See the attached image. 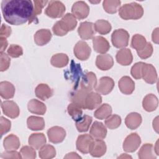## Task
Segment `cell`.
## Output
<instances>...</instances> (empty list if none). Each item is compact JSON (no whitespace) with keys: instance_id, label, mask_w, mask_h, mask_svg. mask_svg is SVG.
I'll return each instance as SVG.
<instances>
[{"instance_id":"obj_1","label":"cell","mask_w":159,"mask_h":159,"mask_svg":"<svg viewBox=\"0 0 159 159\" xmlns=\"http://www.w3.org/2000/svg\"><path fill=\"white\" fill-rule=\"evenodd\" d=\"M1 10L7 23L19 25L29 20L33 13L34 5L30 0H3Z\"/></svg>"},{"instance_id":"obj_2","label":"cell","mask_w":159,"mask_h":159,"mask_svg":"<svg viewBox=\"0 0 159 159\" xmlns=\"http://www.w3.org/2000/svg\"><path fill=\"white\" fill-rule=\"evenodd\" d=\"M77 20L75 17L70 13L66 14L62 19L57 21L53 26L52 30L57 36H64L69 31H71L76 27Z\"/></svg>"},{"instance_id":"obj_3","label":"cell","mask_w":159,"mask_h":159,"mask_svg":"<svg viewBox=\"0 0 159 159\" xmlns=\"http://www.w3.org/2000/svg\"><path fill=\"white\" fill-rule=\"evenodd\" d=\"M120 17L124 20H137L143 15L142 6L137 2L125 4L119 9Z\"/></svg>"},{"instance_id":"obj_4","label":"cell","mask_w":159,"mask_h":159,"mask_svg":"<svg viewBox=\"0 0 159 159\" xmlns=\"http://www.w3.org/2000/svg\"><path fill=\"white\" fill-rule=\"evenodd\" d=\"M128 32L123 29L115 30L111 35V42L114 47L116 48H124L128 45L129 40Z\"/></svg>"},{"instance_id":"obj_5","label":"cell","mask_w":159,"mask_h":159,"mask_svg":"<svg viewBox=\"0 0 159 159\" xmlns=\"http://www.w3.org/2000/svg\"><path fill=\"white\" fill-rule=\"evenodd\" d=\"M66 7L60 1H51L45 9V14L51 18H59L63 16Z\"/></svg>"},{"instance_id":"obj_6","label":"cell","mask_w":159,"mask_h":159,"mask_svg":"<svg viewBox=\"0 0 159 159\" xmlns=\"http://www.w3.org/2000/svg\"><path fill=\"white\" fill-rule=\"evenodd\" d=\"M89 93L90 92L81 86H76L70 93V101L85 109V99Z\"/></svg>"},{"instance_id":"obj_7","label":"cell","mask_w":159,"mask_h":159,"mask_svg":"<svg viewBox=\"0 0 159 159\" xmlns=\"http://www.w3.org/2000/svg\"><path fill=\"white\" fill-rule=\"evenodd\" d=\"M94 140L89 134H82L78 137L76 145L77 150L82 153L86 154L90 152Z\"/></svg>"},{"instance_id":"obj_8","label":"cell","mask_w":159,"mask_h":159,"mask_svg":"<svg viewBox=\"0 0 159 159\" xmlns=\"http://www.w3.org/2000/svg\"><path fill=\"white\" fill-rule=\"evenodd\" d=\"M141 143V139L137 133H132L129 135L123 142V150L126 152H134L136 151Z\"/></svg>"},{"instance_id":"obj_9","label":"cell","mask_w":159,"mask_h":159,"mask_svg":"<svg viewBox=\"0 0 159 159\" xmlns=\"http://www.w3.org/2000/svg\"><path fill=\"white\" fill-rule=\"evenodd\" d=\"M73 52L75 57L78 60L84 61L89 58L91 50L86 42L81 40L76 43L73 49Z\"/></svg>"},{"instance_id":"obj_10","label":"cell","mask_w":159,"mask_h":159,"mask_svg":"<svg viewBox=\"0 0 159 159\" xmlns=\"http://www.w3.org/2000/svg\"><path fill=\"white\" fill-rule=\"evenodd\" d=\"M71 12L75 18L80 20L84 19L89 13V7L84 1H76L72 6Z\"/></svg>"},{"instance_id":"obj_11","label":"cell","mask_w":159,"mask_h":159,"mask_svg":"<svg viewBox=\"0 0 159 159\" xmlns=\"http://www.w3.org/2000/svg\"><path fill=\"white\" fill-rule=\"evenodd\" d=\"M114 87V81L109 76H103L100 78L98 84L95 88L96 91L103 95L110 93Z\"/></svg>"},{"instance_id":"obj_12","label":"cell","mask_w":159,"mask_h":159,"mask_svg":"<svg viewBox=\"0 0 159 159\" xmlns=\"http://www.w3.org/2000/svg\"><path fill=\"white\" fill-rule=\"evenodd\" d=\"M47 136L50 142L59 143L63 141L66 137V131L59 126H54L47 130Z\"/></svg>"},{"instance_id":"obj_13","label":"cell","mask_w":159,"mask_h":159,"mask_svg":"<svg viewBox=\"0 0 159 159\" xmlns=\"http://www.w3.org/2000/svg\"><path fill=\"white\" fill-rule=\"evenodd\" d=\"M78 33L83 40L92 39L96 33L94 24L88 21L81 22L78 29Z\"/></svg>"},{"instance_id":"obj_14","label":"cell","mask_w":159,"mask_h":159,"mask_svg":"<svg viewBox=\"0 0 159 159\" xmlns=\"http://www.w3.org/2000/svg\"><path fill=\"white\" fill-rule=\"evenodd\" d=\"M97 85V78L93 72H87L84 73L81 78L79 86L85 89L89 92H91L95 89Z\"/></svg>"},{"instance_id":"obj_15","label":"cell","mask_w":159,"mask_h":159,"mask_svg":"<svg viewBox=\"0 0 159 159\" xmlns=\"http://www.w3.org/2000/svg\"><path fill=\"white\" fill-rule=\"evenodd\" d=\"M142 78L148 84H153L157 80L155 68L151 64L144 63L142 70Z\"/></svg>"},{"instance_id":"obj_16","label":"cell","mask_w":159,"mask_h":159,"mask_svg":"<svg viewBox=\"0 0 159 159\" xmlns=\"http://www.w3.org/2000/svg\"><path fill=\"white\" fill-rule=\"evenodd\" d=\"M3 113L11 119L17 117L20 113V109L17 104L13 101H5L1 104Z\"/></svg>"},{"instance_id":"obj_17","label":"cell","mask_w":159,"mask_h":159,"mask_svg":"<svg viewBox=\"0 0 159 159\" xmlns=\"http://www.w3.org/2000/svg\"><path fill=\"white\" fill-rule=\"evenodd\" d=\"M90 134L95 139L102 140L107 135L106 127L102 122L95 121L91 127Z\"/></svg>"},{"instance_id":"obj_18","label":"cell","mask_w":159,"mask_h":159,"mask_svg":"<svg viewBox=\"0 0 159 159\" xmlns=\"http://www.w3.org/2000/svg\"><path fill=\"white\" fill-rule=\"evenodd\" d=\"M52 35L49 29H42L37 30L34 35V42L39 46H43L48 43L51 39Z\"/></svg>"},{"instance_id":"obj_19","label":"cell","mask_w":159,"mask_h":159,"mask_svg":"<svg viewBox=\"0 0 159 159\" xmlns=\"http://www.w3.org/2000/svg\"><path fill=\"white\" fill-rule=\"evenodd\" d=\"M93 45L94 50L99 53L104 54L110 48L109 42L102 36H96L93 38Z\"/></svg>"},{"instance_id":"obj_20","label":"cell","mask_w":159,"mask_h":159,"mask_svg":"<svg viewBox=\"0 0 159 159\" xmlns=\"http://www.w3.org/2000/svg\"><path fill=\"white\" fill-rule=\"evenodd\" d=\"M114 65L113 58L109 54L98 55L96 60V65L101 70H108Z\"/></svg>"},{"instance_id":"obj_21","label":"cell","mask_w":159,"mask_h":159,"mask_svg":"<svg viewBox=\"0 0 159 159\" xmlns=\"http://www.w3.org/2000/svg\"><path fill=\"white\" fill-rule=\"evenodd\" d=\"M120 91L124 94H130L135 89L134 81L127 76L122 77L118 83Z\"/></svg>"},{"instance_id":"obj_22","label":"cell","mask_w":159,"mask_h":159,"mask_svg":"<svg viewBox=\"0 0 159 159\" xmlns=\"http://www.w3.org/2000/svg\"><path fill=\"white\" fill-rule=\"evenodd\" d=\"M116 58L117 63L120 65L127 66L132 62L133 56L130 49L123 48L117 52Z\"/></svg>"},{"instance_id":"obj_23","label":"cell","mask_w":159,"mask_h":159,"mask_svg":"<svg viewBox=\"0 0 159 159\" xmlns=\"http://www.w3.org/2000/svg\"><path fill=\"white\" fill-rule=\"evenodd\" d=\"M102 102V97L98 93L90 92L85 99V109L93 110L98 107Z\"/></svg>"},{"instance_id":"obj_24","label":"cell","mask_w":159,"mask_h":159,"mask_svg":"<svg viewBox=\"0 0 159 159\" xmlns=\"http://www.w3.org/2000/svg\"><path fill=\"white\" fill-rule=\"evenodd\" d=\"M27 109L31 113L37 115H43L47 111L46 106L41 101L32 99L27 104Z\"/></svg>"},{"instance_id":"obj_25","label":"cell","mask_w":159,"mask_h":159,"mask_svg":"<svg viewBox=\"0 0 159 159\" xmlns=\"http://www.w3.org/2000/svg\"><path fill=\"white\" fill-rule=\"evenodd\" d=\"M142 121V116L137 112H131L129 114L125 119V124L129 129L134 130L138 128Z\"/></svg>"},{"instance_id":"obj_26","label":"cell","mask_w":159,"mask_h":159,"mask_svg":"<svg viewBox=\"0 0 159 159\" xmlns=\"http://www.w3.org/2000/svg\"><path fill=\"white\" fill-rule=\"evenodd\" d=\"M158 105V98L153 94H147L142 101L143 108L147 112L154 111L157 108Z\"/></svg>"},{"instance_id":"obj_27","label":"cell","mask_w":159,"mask_h":159,"mask_svg":"<svg viewBox=\"0 0 159 159\" xmlns=\"http://www.w3.org/2000/svg\"><path fill=\"white\" fill-rule=\"evenodd\" d=\"M106 145L103 140L96 139L94 140L89 153L92 157H101L106 153Z\"/></svg>"},{"instance_id":"obj_28","label":"cell","mask_w":159,"mask_h":159,"mask_svg":"<svg viewBox=\"0 0 159 159\" xmlns=\"http://www.w3.org/2000/svg\"><path fill=\"white\" fill-rule=\"evenodd\" d=\"M35 93L38 98L45 101L53 95V91L47 84L41 83L35 88Z\"/></svg>"},{"instance_id":"obj_29","label":"cell","mask_w":159,"mask_h":159,"mask_svg":"<svg viewBox=\"0 0 159 159\" xmlns=\"http://www.w3.org/2000/svg\"><path fill=\"white\" fill-rule=\"evenodd\" d=\"M15 94L14 86L9 81H1L0 83V95L5 99H11Z\"/></svg>"},{"instance_id":"obj_30","label":"cell","mask_w":159,"mask_h":159,"mask_svg":"<svg viewBox=\"0 0 159 159\" xmlns=\"http://www.w3.org/2000/svg\"><path fill=\"white\" fill-rule=\"evenodd\" d=\"M28 142L33 148L39 149L45 144L47 140L43 133H34L29 136Z\"/></svg>"},{"instance_id":"obj_31","label":"cell","mask_w":159,"mask_h":159,"mask_svg":"<svg viewBox=\"0 0 159 159\" xmlns=\"http://www.w3.org/2000/svg\"><path fill=\"white\" fill-rule=\"evenodd\" d=\"M20 144L19 139L14 134L7 135L3 140V146L6 151L16 150L19 148Z\"/></svg>"},{"instance_id":"obj_32","label":"cell","mask_w":159,"mask_h":159,"mask_svg":"<svg viewBox=\"0 0 159 159\" xmlns=\"http://www.w3.org/2000/svg\"><path fill=\"white\" fill-rule=\"evenodd\" d=\"M27 125L28 128L32 130H42L45 127V121L42 117L32 116L27 118Z\"/></svg>"},{"instance_id":"obj_33","label":"cell","mask_w":159,"mask_h":159,"mask_svg":"<svg viewBox=\"0 0 159 159\" xmlns=\"http://www.w3.org/2000/svg\"><path fill=\"white\" fill-rule=\"evenodd\" d=\"M154 152V148L152 143H145L139 150L138 157L140 159H155L156 156Z\"/></svg>"},{"instance_id":"obj_34","label":"cell","mask_w":159,"mask_h":159,"mask_svg":"<svg viewBox=\"0 0 159 159\" xmlns=\"http://www.w3.org/2000/svg\"><path fill=\"white\" fill-rule=\"evenodd\" d=\"M69 58L65 53H57L53 55L50 60V63L53 66L57 68H63L68 65Z\"/></svg>"},{"instance_id":"obj_35","label":"cell","mask_w":159,"mask_h":159,"mask_svg":"<svg viewBox=\"0 0 159 159\" xmlns=\"http://www.w3.org/2000/svg\"><path fill=\"white\" fill-rule=\"evenodd\" d=\"M112 110L111 106L107 104L104 103L101 104L94 112V116L96 119L103 120L106 119L108 116L112 114Z\"/></svg>"},{"instance_id":"obj_36","label":"cell","mask_w":159,"mask_h":159,"mask_svg":"<svg viewBox=\"0 0 159 159\" xmlns=\"http://www.w3.org/2000/svg\"><path fill=\"white\" fill-rule=\"evenodd\" d=\"M92 117L88 115H84L80 119L76 121V127L78 132H87L91 124Z\"/></svg>"},{"instance_id":"obj_37","label":"cell","mask_w":159,"mask_h":159,"mask_svg":"<svg viewBox=\"0 0 159 159\" xmlns=\"http://www.w3.org/2000/svg\"><path fill=\"white\" fill-rule=\"evenodd\" d=\"M94 29L99 34L106 35L109 33L112 29L111 24L106 20L99 19L96 21L94 24Z\"/></svg>"},{"instance_id":"obj_38","label":"cell","mask_w":159,"mask_h":159,"mask_svg":"<svg viewBox=\"0 0 159 159\" xmlns=\"http://www.w3.org/2000/svg\"><path fill=\"white\" fill-rule=\"evenodd\" d=\"M39 155L42 159L53 158L56 155L55 148L51 145H44L40 148L39 152Z\"/></svg>"},{"instance_id":"obj_39","label":"cell","mask_w":159,"mask_h":159,"mask_svg":"<svg viewBox=\"0 0 159 159\" xmlns=\"http://www.w3.org/2000/svg\"><path fill=\"white\" fill-rule=\"evenodd\" d=\"M120 4L121 2L119 0H104L102 2V6L106 12L114 14L119 10Z\"/></svg>"},{"instance_id":"obj_40","label":"cell","mask_w":159,"mask_h":159,"mask_svg":"<svg viewBox=\"0 0 159 159\" xmlns=\"http://www.w3.org/2000/svg\"><path fill=\"white\" fill-rule=\"evenodd\" d=\"M48 2V1H42V0H35L34 1V7L32 16L30 17L29 20V24L37 20V17L38 15L40 14L42 11V9L45 6V5Z\"/></svg>"},{"instance_id":"obj_41","label":"cell","mask_w":159,"mask_h":159,"mask_svg":"<svg viewBox=\"0 0 159 159\" xmlns=\"http://www.w3.org/2000/svg\"><path fill=\"white\" fill-rule=\"evenodd\" d=\"M147 43L145 38L140 34H135L131 40V47L137 51L140 50L144 48Z\"/></svg>"},{"instance_id":"obj_42","label":"cell","mask_w":159,"mask_h":159,"mask_svg":"<svg viewBox=\"0 0 159 159\" xmlns=\"http://www.w3.org/2000/svg\"><path fill=\"white\" fill-rule=\"evenodd\" d=\"M67 112L68 114L72 117V119L75 121L80 119L82 117L83 114L82 108L72 102L68 106Z\"/></svg>"},{"instance_id":"obj_43","label":"cell","mask_w":159,"mask_h":159,"mask_svg":"<svg viewBox=\"0 0 159 159\" xmlns=\"http://www.w3.org/2000/svg\"><path fill=\"white\" fill-rule=\"evenodd\" d=\"M121 117L117 114H111L105 120V125L109 129H116L121 124Z\"/></svg>"},{"instance_id":"obj_44","label":"cell","mask_w":159,"mask_h":159,"mask_svg":"<svg viewBox=\"0 0 159 159\" xmlns=\"http://www.w3.org/2000/svg\"><path fill=\"white\" fill-rule=\"evenodd\" d=\"M22 158L25 159H34L36 158V152L32 147L24 146L20 150Z\"/></svg>"},{"instance_id":"obj_45","label":"cell","mask_w":159,"mask_h":159,"mask_svg":"<svg viewBox=\"0 0 159 159\" xmlns=\"http://www.w3.org/2000/svg\"><path fill=\"white\" fill-rule=\"evenodd\" d=\"M153 46L150 42H147L143 48L137 51L138 56L142 59H146L151 57L153 53Z\"/></svg>"},{"instance_id":"obj_46","label":"cell","mask_w":159,"mask_h":159,"mask_svg":"<svg viewBox=\"0 0 159 159\" xmlns=\"http://www.w3.org/2000/svg\"><path fill=\"white\" fill-rule=\"evenodd\" d=\"M9 56L12 58H18L22 55L23 50L22 48L16 44H11L7 50Z\"/></svg>"},{"instance_id":"obj_47","label":"cell","mask_w":159,"mask_h":159,"mask_svg":"<svg viewBox=\"0 0 159 159\" xmlns=\"http://www.w3.org/2000/svg\"><path fill=\"white\" fill-rule=\"evenodd\" d=\"M143 62H137L135 63L131 68L130 73L133 78L136 80H140L142 78V70Z\"/></svg>"},{"instance_id":"obj_48","label":"cell","mask_w":159,"mask_h":159,"mask_svg":"<svg viewBox=\"0 0 159 159\" xmlns=\"http://www.w3.org/2000/svg\"><path fill=\"white\" fill-rule=\"evenodd\" d=\"M11 127V122L1 116L0 117V131H1V135L2 136L4 134L8 132Z\"/></svg>"},{"instance_id":"obj_49","label":"cell","mask_w":159,"mask_h":159,"mask_svg":"<svg viewBox=\"0 0 159 159\" xmlns=\"http://www.w3.org/2000/svg\"><path fill=\"white\" fill-rule=\"evenodd\" d=\"M0 59V71H4L9 68L11 63V59L9 55L4 52L1 53Z\"/></svg>"},{"instance_id":"obj_50","label":"cell","mask_w":159,"mask_h":159,"mask_svg":"<svg viewBox=\"0 0 159 159\" xmlns=\"http://www.w3.org/2000/svg\"><path fill=\"white\" fill-rule=\"evenodd\" d=\"M2 158H22V156L20 152H17L16 150L6 151L2 153L1 155Z\"/></svg>"},{"instance_id":"obj_51","label":"cell","mask_w":159,"mask_h":159,"mask_svg":"<svg viewBox=\"0 0 159 159\" xmlns=\"http://www.w3.org/2000/svg\"><path fill=\"white\" fill-rule=\"evenodd\" d=\"M11 28L10 26H8L4 24H2L1 27V31H0V36L1 37L7 38L10 36L11 34Z\"/></svg>"},{"instance_id":"obj_52","label":"cell","mask_w":159,"mask_h":159,"mask_svg":"<svg viewBox=\"0 0 159 159\" xmlns=\"http://www.w3.org/2000/svg\"><path fill=\"white\" fill-rule=\"evenodd\" d=\"M0 44H1V53H3V52L5 50V49L7 48L8 43L6 40V38L4 37H0Z\"/></svg>"},{"instance_id":"obj_53","label":"cell","mask_w":159,"mask_h":159,"mask_svg":"<svg viewBox=\"0 0 159 159\" xmlns=\"http://www.w3.org/2000/svg\"><path fill=\"white\" fill-rule=\"evenodd\" d=\"M152 41L155 43H158V28L157 27L152 32Z\"/></svg>"},{"instance_id":"obj_54","label":"cell","mask_w":159,"mask_h":159,"mask_svg":"<svg viewBox=\"0 0 159 159\" xmlns=\"http://www.w3.org/2000/svg\"><path fill=\"white\" fill-rule=\"evenodd\" d=\"M64 158H81V157L76 152H70L67 153L64 157Z\"/></svg>"},{"instance_id":"obj_55","label":"cell","mask_w":159,"mask_h":159,"mask_svg":"<svg viewBox=\"0 0 159 159\" xmlns=\"http://www.w3.org/2000/svg\"><path fill=\"white\" fill-rule=\"evenodd\" d=\"M158 117H156L155 118V119L153 120V127L154 129V130L156 131V132H158Z\"/></svg>"},{"instance_id":"obj_56","label":"cell","mask_w":159,"mask_h":159,"mask_svg":"<svg viewBox=\"0 0 159 159\" xmlns=\"http://www.w3.org/2000/svg\"><path fill=\"white\" fill-rule=\"evenodd\" d=\"M158 140L157 141V143H156V144H155V147H154V151H155V152L156 153V154L157 155H158L159 154H158Z\"/></svg>"},{"instance_id":"obj_57","label":"cell","mask_w":159,"mask_h":159,"mask_svg":"<svg viewBox=\"0 0 159 159\" xmlns=\"http://www.w3.org/2000/svg\"><path fill=\"white\" fill-rule=\"evenodd\" d=\"M132 158L130 156H129V155H127V154H125V153H123L121 156H120V157H119V158Z\"/></svg>"}]
</instances>
